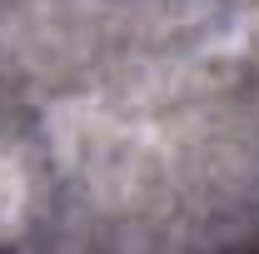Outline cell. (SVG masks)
<instances>
[{
	"mask_svg": "<svg viewBox=\"0 0 259 254\" xmlns=\"http://www.w3.org/2000/svg\"><path fill=\"white\" fill-rule=\"evenodd\" d=\"M20 204H25V175H20L15 155L0 145V234H5V229H15Z\"/></svg>",
	"mask_w": 259,
	"mask_h": 254,
	"instance_id": "obj_1",
	"label": "cell"
}]
</instances>
